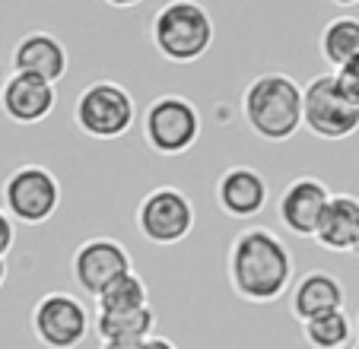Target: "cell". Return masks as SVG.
<instances>
[{
    "label": "cell",
    "mask_w": 359,
    "mask_h": 349,
    "mask_svg": "<svg viewBox=\"0 0 359 349\" xmlns=\"http://www.w3.org/2000/svg\"><path fill=\"white\" fill-rule=\"evenodd\" d=\"M318 51L331 70H340L359 54V20L356 16H337L318 35Z\"/></svg>",
    "instance_id": "ac0fdd59"
},
{
    "label": "cell",
    "mask_w": 359,
    "mask_h": 349,
    "mask_svg": "<svg viewBox=\"0 0 359 349\" xmlns=\"http://www.w3.org/2000/svg\"><path fill=\"white\" fill-rule=\"evenodd\" d=\"M109 7H115V10H130V7H140L143 0H105Z\"/></svg>",
    "instance_id": "d4e9b609"
},
{
    "label": "cell",
    "mask_w": 359,
    "mask_h": 349,
    "mask_svg": "<svg viewBox=\"0 0 359 349\" xmlns=\"http://www.w3.org/2000/svg\"><path fill=\"white\" fill-rule=\"evenodd\" d=\"M95 336L99 343H115V340H149L156 330V311L153 305L137 311H95Z\"/></svg>",
    "instance_id": "e0dca14e"
},
{
    "label": "cell",
    "mask_w": 359,
    "mask_h": 349,
    "mask_svg": "<svg viewBox=\"0 0 359 349\" xmlns=\"http://www.w3.org/2000/svg\"><path fill=\"white\" fill-rule=\"evenodd\" d=\"M194 219L197 216L191 197L172 184H159V188L147 191L143 200L137 203V232L159 248H172V245L184 242L194 232Z\"/></svg>",
    "instance_id": "ba28073f"
},
{
    "label": "cell",
    "mask_w": 359,
    "mask_h": 349,
    "mask_svg": "<svg viewBox=\"0 0 359 349\" xmlns=\"http://www.w3.org/2000/svg\"><path fill=\"white\" fill-rule=\"evenodd\" d=\"M4 80H7V76H4V74H0V89H4Z\"/></svg>",
    "instance_id": "f1b7e54d"
},
{
    "label": "cell",
    "mask_w": 359,
    "mask_h": 349,
    "mask_svg": "<svg viewBox=\"0 0 359 349\" xmlns=\"http://www.w3.org/2000/svg\"><path fill=\"white\" fill-rule=\"evenodd\" d=\"M302 340L312 349H346L353 346V321L346 311H327L302 324Z\"/></svg>",
    "instance_id": "d6986e66"
},
{
    "label": "cell",
    "mask_w": 359,
    "mask_h": 349,
    "mask_svg": "<svg viewBox=\"0 0 359 349\" xmlns=\"http://www.w3.org/2000/svg\"><path fill=\"white\" fill-rule=\"evenodd\" d=\"M149 41L169 64H194L213 48L217 26L210 10L197 0H169L149 22Z\"/></svg>",
    "instance_id": "3957f363"
},
{
    "label": "cell",
    "mask_w": 359,
    "mask_h": 349,
    "mask_svg": "<svg viewBox=\"0 0 359 349\" xmlns=\"http://www.w3.org/2000/svg\"><path fill=\"white\" fill-rule=\"evenodd\" d=\"M327 203H331V188L315 174H302V178H292L280 191L277 216L286 232H292L299 238H315L321 219H325Z\"/></svg>",
    "instance_id": "8fae6325"
},
{
    "label": "cell",
    "mask_w": 359,
    "mask_h": 349,
    "mask_svg": "<svg viewBox=\"0 0 359 349\" xmlns=\"http://www.w3.org/2000/svg\"><path fill=\"white\" fill-rule=\"evenodd\" d=\"M296 261L286 242L264 226H248L226 251V280L242 302L271 305L292 286Z\"/></svg>",
    "instance_id": "6da1fadb"
},
{
    "label": "cell",
    "mask_w": 359,
    "mask_h": 349,
    "mask_svg": "<svg viewBox=\"0 0 359 349\" xmlns=\"http://www.w3.org/2000/svg\"><path fill=\"white\" fill-rule=\"evenodd\" d=\"M346 305V289L327 270H312L292 286L290 292V311L296 321H312L327 311H344Z\"/></svg>",
    "instance_id": "9a60e30c"
},
{
    "label": "cell",
    "mask_w": 359,
    "mask_h": 349,
    "mask_svg": "<svg viewBox=\"0 0 359 349\" xmlns=\"http://www.w3.org/2000/svg\"><path fill=\"white\" fill-rule=\"evenodd\" d=\"M4 210L22 226H45L61 210V182L45 165H20L4 182Z\"/></svg>",
    "instance_id": "8992f818"
},
{
    "label": "cell",
    "mask_w": 359,
    "mask_h": 349,
    "mask_svg": "<svg viewBox=\"0 0 359 349\" xmlns=\"http://www.w3.org/2000/svg\"><path fill=\"white\" fill-rule=\"evenodd\" d=\"M350 349H359V340H356V343H353V346H350Z\"/></svg>",
    "instance_id": "f546056e"
},
{
    "label": "cell",
    "mask_w": 359,
    "mask_h": 349,
    "mask_svg": "<svg viewBox=\"0 0 359 349\" xmlns=\"http://www.w3.org/2000/svg\"><path fill=\"white\" fill-rule=\"evenodd\" d=\"M143 349H178V346L169 340V336H156V334H153L147 343H143Z\"/></svg>",
    "instance_id": "603a6c76"
},
{
    "label": "cell",
    "mask_w": 359,
    "mask_h": 349,
    "mask_svg": "<svg viewBox=\"0 0 359 349\" xmlns=\"http://www.w3.org/2000/svg\"><path fill=\"white\" fill-rule=\"evenodd\" d=\"M57 108V89L55 83H45L39 76L10 74L0 89V111L7 114L20 128H32L51 118Z\"/></svg>",
    "instance_id": "7c38bea8"
},
{
    "label": "cell",
    "mask_w": 359,
    "mask_h": 349,
    "mask_svg": "<svg viewBox=\"0 0 359 349\" xmlns=\"http://www.w3.org/2000/svg\"><path fill=\"white\" fill-rule=\"evenodd\" d=\"M217 203L226 216L232 219H255L264 213L271 188L267 178L251 165H229L223 174L217 178Z\"/></svg>",
    "instance_id": "4fadbf2b"
},
{
    "label": "cell",
    "mask_w": 359,
    "mask_h": 349,
    "mask_svg": "<svg viewBox=\"0 0 359 349\" xmlns=\"http://www.w3.org/2000/svg\"><path fill=\"white\" fill-rule=\"evenodd\" d=\"M130 270H134V261H130L128 248L109 235L86 238L83 245H76L74 257H70V276H74L76 289L93 299H99L111 282L121 280Z\"/></svg>",
    "instance_id": "30bf717a"
},
{
    "label": "cell",
    "mask_w": 359,
    "mask_h": 349,
    "mask_svg": "<svg viewBox=\"0 0 359 349\" xmlns=\"http://www.w3.org/2000/svg\"><path fill=\"white\" fill-rule=\"evenodd\" d=\"M7 282V257H0V289Z\"/></svg>",
    "instance_id": "484cf974"
},
{
    "label": "cell",
    "mask_w": 359,
    "mask_h": 349,
    "mask_svg": "<svg viewBox=\"0 0 359 349\" xmlns=\"http://www.w3.org/2000/svg\"><path fill=\"white\" fill-rule=\"evenodd\" d=\"M143 140L156 156H184L201 140L203 118L191 99L178 93H165L147 105L140 118Z\"/></svg>",
    "instance_id": "5b68a950"
},
{
    "label": "cell",
    "mask_w": 359,
    "mask_h": 349,
    "mask_svg": "<svg viewBox=\"0 0 359 349\" xmlns=\"http://www.w3.org/2000/svg\"><path fill=\"white\" fill-rule=\"evenodd\" d=\"M334 76H337V86H340V93L346 95V102H353V105L359 108V54L346 67L334 70Z\"/></svg>",
    "instance_id": "44dd1931"
},
{
    "label": "cell",
    "mask_w": 359,
    "mask_h": 349,
    "mask_svg": "<svg viewBox=\"0 0 359 349\" xmlns=\"http://www.w3.org/2000/svg\"><path fill=\"white\" fill-rule=\"evenodd\" d=\"M331 4H334V7H356L359 0H331Z\"/></svg>",
    "instance_id": "4316f807"
},
{
    "label": "cell",
    "mask_w": 359,
    "mask_h": 349,
    "mask_svg": "<svg viewBox=\"0 0 359 349\" xmlns=\"http://www.w3.org/2000/svg\"><path fill=\"white\" fill-rule=\"evenodd\" d=\"M149 305V289L140 273H124L115 280L99 299H95V311H137Z\"/></svg>",
    "instance_id": "ffe728a7"
},
{
    "label": "cell",
    "mask_w": 359,
    "mask_h": 349,
    "mask_svg": "<svg viewBox=\"0 0 359 349\" xmlns=\"http://www.w3.org/2000/svg\"><path fill=\"white\" fill-rule=\"evenodd\" d=\"M10 67H13V74L39 76V80L57 86L67 74V48L57 35L35 29L16 41L13 54H10Z\"/></svg>",
    "instance_id": "5bb4252c"
},
{
    "label": "cell",
    "mask_w": 359,
    "mask_h": 349,
    "mask_svg": "<svg viewBox=\"0 0 359 349\" xmlns=\"http://www.w3.org/2000/svg\"><path fill=\"white\" fill-rule=\"evenodd\" d=\"M16 245V222L7 210L0 207V257H7Z\"/></svg>",
    "instance_id": "7402d4cb"
},
{
    "label": "cell",
    "mask_w": 359,
    "mask_h": 349,
    "mask_svg": "<svg viewBox=\"0 0 359 349\" xmlns=\"http://www.w3.org/2000/svg\"><path fill=\"white\" fill-rule=\"evenodd\" d=\"M147 340H115V343H102L99 349H143Z\"/></svg>",
    "instance_id": "cb8c5ba5"
},
{
    "label": "cell",
    "mask_w": 359,
    "mask_h": 349,
    "mask_svg": "<svg viewBox=\"0 0 359 349\" xmlns=\"http://www.w3.org/2000/svg\"><path fill=\"white\" fill-rule=\"evenodd\" d=\"M318 248L331 254H353L359 242V197L356 194H331V203L325 210L318 232H315Z\"/></svg>",
    "instance_id": "2e32d148"
},
{
    "label": "cell",
    "mask_w": 359,
    "mask_h": 349,
    "mask_svg": "<svg viewBox=\"0 0 359 349\" xmlns=\"http://www.w3.org/2000/svg\"><path fill=\"white\" fill-rule=\"evenodd\" d=\"M302 86L290 74H261L242 93V118L264 143H286L302 128Z\"/></svg>",
    "instance_id": "7a4b0ae2"
},
{
    "label": "cell",
    "mask_w": 359,
    "mask_h": 349,
    "mask_svg": "<svg viewBox=\"0 0 359 349\" xmlns=\"http://www.w3.org/2000/svg\"><path fill=\"white\" fill-rule=\"evenodd\" d=\"M32 334L45 349H76L93 330V315L74 292H45L32 305Z\"/></svg>",
    "instance_id": "9c48e42d"
},
{
    "label": "cell",
    "mask_w": 359,
    "mask_h": 349,
    "mask_svg": "<svg viewBox=\"0 0 359 349\" xmlns=\"http://www.w3.org/2000/svg\"><path fill=\"white\" fill-rule=\"evenodd\" d=\"M356 334H359V317H356Z\"/></svg>",
    "instance_id": "4dcf8cb0"
},
{
    "label": "cell",
    "mask_w": 359,
    "mask_h": 349,
    "mask_svg": "<svg viewBox=\"0 0 359 349\" xmlns=\"http://www.w3.org/2000/svg\"><path fill=\"white\" fill-rule=\"evenodd\" d=\"M302 124L318 140H346L359 130V108L340 93L334 70L318 74L302 86Z\"/></svg>",
    "instance_id": "52a82bcc"
},
{
    "label": "cell",
    "mask_w": 359,
    "mask_h": 349,
    "mask_svg": "<svg viewBox=\"0 0 359 349\" xmlns=\"http://www.w3.org/2000/svg\"><path fill=\"white\" fill-rule=\"evenodd\" d=\"M137 124V102L128 86L115 80H95L76 95L74 128L89 140H121Z\"/></svg>",
    "instance_id": "277c9868"
},
{
    "label": "cell",
    "mask_w": 359,
    "mask_h": 349,
    "mask_svg": "<svg viewBox=\"0 0 359 349\" xmlns=\"http://www.w3.org/2000/svg\"><path fill=\"white\" fill-rule=\"evenodd\" d=\"M353 254H356V261H359V242H356V248H353Z\"/></svg>",
    "instance_id": "83f0119b"
}]
</instances>
